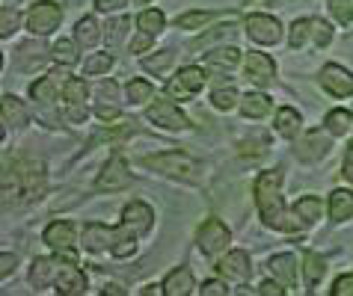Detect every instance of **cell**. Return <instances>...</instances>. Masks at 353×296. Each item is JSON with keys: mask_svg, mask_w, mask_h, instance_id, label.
Wrapping results in <instances>:
<instances>
[{"mask_svg": "<svg viewBox=\"0 0 353 296\" xmlns=\"http://www.w3.org/2000/svg\"><path fill=\"white\" fill-rule=\"evenodd\" d=\"M247 36L259 45H276L282 39V27L270 15H250L247 18Z\"/></svg>", "mask_w": 353, "mask_h": 296, "instance_id": "cell-8", "label": "cell"}, {"mask_svg": "<svg viewBox=\"0 0 353 296\" xmlns=\"http://www.w3.org/2000/svg\"><path fill=\"white\" fill-rule=\"evenodd\" d=\"M202 293L205 296H225V284H220V282H205L202 284Z\"/></svg>", "mask_w": 353, "mask_h": 296, "instance_id": "cell-49", "label": "cell"}, {"mask_svg": "<svg viewBox=\"0 0 353 296\" xmlns=\"http://www.w3.org/2000/svg\"><path fill=\"white\" fill-rule=\"evenodd\" d=\"M332 296H353V273L336 279V284H332Z\"/></svg>", "mask_w": 353, "mask_h": 296, "instance_id": "cell-45", "label": "cell"}, {"mask_svg": "<svg viewBox=\"0 0 353 296\" xmlns=\"http://www.w3.org/2000/svg\"><path fill=\"white\" fill-rule=\"evenodd\" d=\"M345 175H347V181H353V145L347 148V154H345Z\"/></svg>", "mask_w": 353, "mask_h": 296, "instance_id": "cell-52", "label": "cell"}, {"mask_svg": "<svg viewBox=\"0 0 353 296\" xmlns=\"http://www.w3.org/2000/svg\"><path fill=\"white\" fill-rule=\"evenodd\" d=\"M65 101L68 104H83L86 101V95H90V89H86V83L83 81H77V77H72V81L65 83Z\"/></svg>", "mask_w": 353, "mask_h": 296, "instance_id": "cell-36", "label": "cell"}, {"mask_svg": "<svg viewBox=\"0 0 353 296\" xmlns=\"http://www.w3.org/2000/svg\"><path fill=\"white\" fill-rule=\"evenodd\" d=\"M83 246L90 252H104L113 246V229H107V225H86L83 229Z\"/></svg>", "mask_w": 353, "mask_h": 296, "instance_id": "cell-20", "label": "cell"}, {"mask_svg": "<svg viewBox=\"0 0 353 296\" xmlns=\"http://www.w3.org/2000/svg\"><path fill=\"white\" fill-rule=\"evenodd\" d=\"M321 86L336 98H347V95H353V74L345 65L330 63V65L321 68Z\"/></svg>", "mask_w": 353, "mask_h": 296, "instance_id": "cell-7", "label": "cell"}, {"mask_svg": "<svg viewBox=\"0 0 353 296\" xmlns=\"http://www.w3.org/2000/svg\"><path fill=\"white\" fill-rule=\"evenodd\" d=\"M279 184H282L279 169L259 175V181H256V202H259L261 220H264L268 229H276V231H300L306 222L297 220V213L291 216L285 211V204H282V193H279Z\"/></svg>", "mask_w": 353, "mask_h": 296, "instance_id": "cell-2", "label": "cell"}, {"mask_svg": "<svg viewBox=\"0 0 353 296\" xmlns=\"http://www.w3.org/2000/svg\"><path fill=\"white\" fill-rule=\"evenodd\" d=\"M134 3H149V0H134Z\"/></svg>", "mask_w": 353, "mask_h": 296, "instance_id": "cell-54", "label": "cell"}, {"mask_svg": "<svg viewBox=\"0 0 353 296\" xmlns=\"http://www.w3.org/2000/svg\"><path fill=\"white\" fill-rule=\"evenodd\" d=\"M45 243L51 246L54 252L72 249V246H74V225L72 222H51L45 229Z\"/></svg>", "mask_w": 353, "mask_h": 296, "instance_id": "cell-18", "label": "cell"}, {"mask_svg": "<svg viewBox=\"0 0 353 296\" xmlns=\"http://www.w3.org/2000/svg\"><path fill=\"white\" fill-rule=\"evenodd\" d=\"M57 270H60V261H48V258H36L33 270H30V282L36 288H48L57 279Z\"/></svg>", "mask_w": 353, "mask_h": 296, "instance_id": "cell-22", "label": "cell"}, {"mask_svg": "<svg viewBox=\"0 0 353 296\" xmlns=\"http://www.w3.org/2000/svg\"><path fill=\"white\" fill-rule=\"evenodd\" d=\"M137 24H140L143 33H152V36H158L161 30H163V12H158V9H145V12L137 18Z\"/></svg>", "mask_w": 353, "mask_h": 296, "instance_id": "cell-33", "label": "cell"}, {"mask_svg": "<svg viewBox=\"0 0 353 296\" xmlns=\"http://www.w3.org/2000/svg\"><path fill=\"white\" fill-rule=\"evenodd\" d=\"M3 122L6 125H15V127H21L27 122V113H24L21 101L12 98V95H3Z\"/></svg>", "mask_w": 353, "mask_h": 296, "instance_id": "cell-29", "label": "cell"}, {"mask_svg": "<svg viewBox=\"0 0 353 296\" xmlns=\"http://www.w3.org/2000/svg\"><path fill=\"white\" fill-rule=\"evenodd\" d=\"M86 74H107L113 68V56L110 54H95V56H90L86 59Z\"/></svg>", "mask_w": 353, "mask_h": 296, "instance_id": "cell-38", "label": "cell"}, {"mask_svg": "<svg viewBox=\"0 0 353 296\" xmlns=\"http://www.w3.org/2000/svg\"><path fill=\"white\" fill-rule=\"evenodd\" d=\"M211 104L217 107V110H225V113H229L232 107L238 104V92H234V86H229V83H225V86H217V89H214V95H211Z\"/></svg>", "mask_w": 353, "mask_h": 296, "instance_id": "cell-32", "label": "cell"}, {"mask_svg": "<svg viewBox=\"0 0 353 296\" xmlns=\"http://www.w3.org/2000/svg\"><path fill=\"white\" fill-rule=\"evenodd\" d=\"M122 222L128 225V229L137 234V237H143V234H149L152 231V222H154V211L145 202H131L128 207H125V213H122Z\"/></svg>", "mask_w": 353, "mask_h": 296, "instance_id": "cell-13", "label": "cell"}, {"mask_svg": "<svg viewBox=\"0 0 353 296\" xmlns=\"http://www.w3.org/2000/svg\"><path fill=\"white\" fill-rule=\"evenodd\" d=\"M175 59V51H161V54H154V56H145L143 59V68L145 72H154V74H161L166 65H170Z\"/></svg>", "mask_w": 353, "mask_h": 296, "instance_id": "cell-37", "label": "cell"}, {"mask_svg": "<svg viewBox=\"0 0 353 296\" xmlns=\"http://www.w3.org/2000/svg\"><path fill=\"white\" fill-rule=\"evenodd\" d=\"M45 63V45H39V42H27L18 47V65L21 68H36V65H42Z\"/></svg>", "mask_w": 353, "mask_h": 296, "instance_id": "cell-24", "label": "cell"}, {"mask_svg": "<svg viewBox=\"0 0 353 296\" xmlns=\"http://www.w3.org/2000/svg\"><path fill=\"white\" fill-rule=\"evenodd\" d=\"M208 21H211V15H208V12H188V15H181V18H179V27H184V30H196V27L208 24Z\"/></svg>", "mask_w": 353, "mask_h": 296, "instance_id": "cell-43", "label": "cell"}, {"mask_svg": "<svg viewBox=\"0 0 353 296\" xmlns=\"http://www.w3.org/2000/svg\"><path fill=\"white\" fill-rule=\"evenodd\" d=\"M15 270V255H9V252H3V266H0V273H3V279L9 273Z\"/></svg>", "mask_w": 353, "mask_h": 296, "instance_id": "cell-51", "label": "cell"}, {"mask_svg": "<svg viewBox=\"0 0 353 296\" xmlns=\"http://www.w3.org/2000/svg\"><path fill=\"white\" fill-rule=\"evenodd\" d=\"M163 293L166 296H188V293H193V273L188 270V266H179V270H172L170 275L163 279Z\"/></svg>", "mask_w": 353, "mask_h": 296, "instance_id": "cell-19", "label": "cell"}, {"mask_svg": "<svg viewBox=\"0 0 353 296\" xmlns=\"http://www.w3.org/2000/svg\"><path fill=\"white\" fill-rule=\"evenodd\" d=\"M217 273L223 275L225 282H247L250 275H252V261H250L247 252L234 249V252H229V255H225V258L217 264Z\"/></svg>", "mask_w": 353, "mask_h": 296, "instance_id": "cell-10", "label": "cell"}, {"mask_svg": "<svg viewBox=\"0 0 353 296\" xmlns=\"http://www.w3.org/2000/svg\"><path fill=\"white\" fill-rule=\"evenodd\" d=\"M205 81H208V74H205L202 68L190 65V68H184L175 81L166 83V95L175 98V101H190V95L199 92V89L205 86Z\"/></svg>", "mask_w": 353, "mask_h": 296, "instance_id": "cell-6", "label": "cell"}, {"mask_svg": "<svg viewBox=\"0 0 353 296\" xmlns=\"http://www.w3.org/2000/svg\"><path fill=\"white\" fill-rule=\"evenodd\" d=\"M0 21H3V27H0V36L9 39L18 30V12H15V6L9 9V3H3V9H0Z\"/></svg>", "mask_w": 353, "mask_h": 296, "instance_id": "cell-40", "label": "cell"}, {"mask_svg": "<svg viewBox=\"0 0 353 296\" xmlns=\"http://www.w3.org/2000/svg\"><path fill=\"white\" fill-rule=\"evenodd\" d=\"M149 118L158 127H166V131H184V127H188V116L172 101H154L149 107Z\"/></svg>", "mask_w": 353, "mask_h": 296, "instance_id": "cell-11", "label": "cell"}, {"mask_svg": "<svg viewBox=\"0 0 353 296\" xmlns=\"http://www.w3.org/2000/svg\"><path fill=\"white\" fill-rule=\"evenodd\" d=\"M273 74H276V65H273V59H270L268 54L256 51V54L247 56V77H250V81L256 83V86L273 83Z\"/></svg>", "mask_w": 353, "mask_h": 296, "instance_id": "cell-15", "label": "cell"}, {"mask_svg": "<svg viewBox=\"0 0 353 296\" xmlns=\"http://www.w3.org/2000/svg\"><path fill=\"white\" fill-rule=\"evenodd\" d=\"M315 42V45H330L332 39V27L327 21H321V18H300V21L291 24V47L294 51H300V47H306V42Z\"/></svg>", "mask_w": 353, "mask_h": 296, "instance_id": "cell-4", "label": "cell"}, {"mask_svg": "<svg viewBox=\"0 0 353 296\" xmlns=\"http://www.w3.org/2000/svg\"><path fill=\"white\" fill-rule=\"evenodd\" d=\"M229 240H232V234H229V229L220 222V220H208L199 229V249L205 252V255H217V252H223L225 246H229Z\"/></svg>", "mask_w": 353, "mask_h": 296, "instance_id": "cell-9", "label": "cell"}, {"mask_svg": "<svg viewBox=\"0 0 353 296\" xmlns=\"http://www.w3.org/2000/svg\"><path fill=\"white\" fill-rule=\"evenodd\" d=\"M330 216H332V222H347L353 216V193L350 190H336V193H332Z\"/></svg>", "mask_w": 353, "mask_h": 296, "instance_id": "cell-21", "label": "cell"}, {"mask_svg": "<svg viewBox=\"0 0 353 296\" xmlns=\"http://www.w3.org/2000/svg\"><path fill=\"white\" fill-rule=\"evenodd\" d=\"M152 39H154L152 33H140V36H137V39H134V42H131V51H134V54H143V51H145V47H149V45H152Z\"/></svg>", "mask_w": 353, "mask_h": 296, "instance_id": "cell-47", "label": "cell"}, {"mask_svg": "<svg viewBox=\"0 0 353 296\" xmlns=\"http://www.w3.org/2000/svg\"><path fill=\"white\" fill-rule=\"evenodd\" d=\"M45 193V166L36 157H12L3 163V199L15 204L36 202Z\"/></svg>", "mask_w": 353, "mask_h": 296, "instance_id": "cell-1", "label": "cell"}, {"mask_svg": "<svg viewBox=\"0 0 353 296\" xmlns=\"http://www.w3.org/2000/svg\"><path fill=\"white\" fill-rule=\"evenodd\" d=\"M63 21V9L54 3V0H42V3H33L30 12H27V27H30L33 36H48L54 33Z\"/></svg>", "mask_w": 353, "mask_h": 296, "instance_id": "cell-5", "label": "cell"}, {"mask_svg": "<svg viewBox=\"0 0 353 296\" xmlns=\"http://www.w3.org/2000/svg\"><path fill=\"white\" fill-rule=\"evenodd\" d=\"M54 59L60 65H74L77 63V47L74 42H68V39H60V42L54 45Z\"/></svg>", "mask_w": 353, "mask_h": 296, "instance_id": "cell-34", "label": "cell"}, {"mask_svg": "<svg viewBox=\"0 0 353 296\" xmlns=\"http://www.w3.org/2000/svg\"><path fill=\"white\" fill-rule=\"evenodd\" d=\"M74 39H77V45H83V47L98 45L101 33H98L95 18H81V21H77V27H74Z\"/></svg>", "mask_w": 353, "mask_h": 296, "instance_id": "cell-27", "label": "cell"}, {"mask_svg": "<svg viewBox=\"0 0 353 296\" xmlns=\"http://www.w3.org/2000/svg\"><path fill=\"white\" fill-rule=\"evenodd\" d=\"M60 261V258H57ZM54 288L57 293H65V296H74V293H83L86 290V275L77 270L72 261H65L60 270H57V279H54Z\"/></svg>", "mask_w": 353, "mask_h": 296, "instance_id": "cell-14", "label": "cell"}, {"mask_svg": "<svg viewBox=\"0 0 353 296\" xmlns=\"http://www.w3.org/2000/svg\"><path fill=\"white\" fill-rule=\"evenodd\" d=\"M327 151H330V140H327V134H321V131H309L297 142V157L300 160H306V163L321 160Z\"/></svg>", "mask_w": 353, "mask_h": 296, "instance_id": "cell-16", "label": "cell"}, {"mask_svg": "<svg viewBox=\"0 0 353 296\" xmlns=\"http://www.w3.org/2000/svg\"><path fill=\"white\" fill-rule=\"evenodd\" d=\"M321 211H323V204H321V199H315V195H306V199H300L297 204H294V213H297L306 225L318 222L321 220Z\"/></svg>", "mask_w": 353, "mask_h": 296, "instance_id": "cell-26", "label": "cell"}, {"mask_svg": "<svg viewBox=\"0 0 353 296\" xmlns=\"http://www.w3.org/2000/svg\"><path fill=\"white\" fill-rule=\"evenodd\" d=\"M303 273H306V284H309V288H318V282L323 279V273H327V261H323L321 255L309 252L306 258H303Z\"/></svg>", "mask_w": 353, "mask_h": 296, "instance_id": "cell-25", "label": "cell"}, {"mask_svg": "<svg viewBox=\"0 0 353 296\" xmlns=\"http://www.w3.org/2000/svg\"><path fill=\"white\" fill-rule=\"evenodd\" d=\"M276 131L282 134V136H297V131H300V113L297 110H291V107H282V110L276 113Z\"/></svg>", "mask_w": 353, "mask_h": 296, "instance_id": "cell-28", "label": "cell"}, {"mask_svg": "<svg viewBox=\"0 0 353 296\" xmlns=\"http://www.w3.org/2000/svg\"><path fill=\"white\" fill-rule=\"evenodd\" d=\"M131 184V169L122 157H113L98 175V190H125Z\"/></svg>", "mask_w": 353, "mask_h": 296, "instance_id": "cell-12", "label": "cell"}, {"mask_svg": "<svg viewBox=\"0 0 353 296\" xmlns=\"http://www.w3.org/2000/svg\"><path fill=\"white\" fill-rule=\"evenodd\" d=\"M107 293H125V290L119 288V284H107V288H104V296H107Z\"/></svg>", "mask_w": 353, "mask_h": 296, "instance_id": "cell-53", "label": "cell"}, {"mask_svg": "<svg viewBox=\"0 0 353 296\" xmlns=\"http://www.w3.org/2000/svg\"><path fill=\"white\" fill-rule=\"evenodd\" d=\"M259 293L261 296H282V293H285V288H279V282L273 279V282H264L261 288H259Z\"/></svg>", "mask_w": 353, "mask_h": 296, "instance_id": "cell-48", "label": "cell"}, {"mask_svg": "<svg viewBox=\"0 0 353 296\" xmlns=\"http://www.w3.org/2000/svg\"><path fill=\"white\" fill-rule=\"evenodd\" d=\"M33 98L36 101H42V104H51L54 98H57V86H54V77H42V81H36L33 83Z\"/></svg>", "mask_w": 353, "mask_h": 296, "instance_id": "cell-35", "label": "cell"}, {"mask_svg": "<svg viewBox=\"0 0 353 296\" xmlns=\"http://www.w3.org/2000/svg\"><path fill=\"white\" fill-rule=\"evenodd\" d=\"M95 6L101 9V12H113V9H122L125 0H95Z\"/></svg>", "mask_w": 353, "mask_h": 296, "instance_id": "cell-50", "label": "cell"}, {"mask_svg": "<svg viewBox=\"0 0 353 296\" xmlns=\"http://www.w3.org/2000/svg\"><path fill=\"white\" fill-rule=\"evenodd\" d=\"M268 270H270L273 279L288 284V288L297 284V258H294V255H273L268 261Z\"/></svg>", "mask_w": 353, "mask_h": 296, "instance_id": "cell-17", "label": "cell"}, {"mask_svg": "<svg viewBox=\"0 0 353 296\" xmlns=\"http://www.w3.org/2000/svg\"><path fill=\"white\" fill-rule=\"evenodd\" d=\"M128 98H131V104L149 101V98H152V83H145V81H131V83H128Z\"/></svg>", "mask_w": 353, "mask_h": 296, "instance_id": "cell-42", "label": "cell"}, {"mask_svg": "<svg viewBox=\"0 0 353 296\" xmlns=\"http://www.w3.org/2000/svg\"><path fill=\"white\" fill-rule=\"evenodd\" d=\"M238 47H217V51H211L208 56H205V63L208 65H223V68H234L238 65Z\"/></svg>", "mask_w": 353, "mask_h": 296, "instance_id": "cell-31", "label": "cell"}, {"mask_svg": "<svg viewBox=\"0 0 353 296\" xmlns=\"http://www.w3.org/2000/svg\"><path fill=\"white\" fill-rule=\"evenodd\" d=\"M95 113L101 116L104 122H113V118L119 116V107H116V104H98V107H95Z\"/></svg>", "mask_w": 353, "mask_h": 296, "instance_id": "cell-46", "label": "cell"}, {"mask_svg": "<svg viewBox=\"0 0 353 296\" xmlns=\"http://www.w3.org/2000/svg\"><path fill=\"white\" fill-rule=\"evenodd\" d=\"M131 27V21H125V18H116V21H110L107 24V33H104V42L107 45H119L122 42V36H125V30Z\"/></svg>", "mask_w": 353, "mask_h": 296, "instance_id": "cell-39", "label": "cell"}, {"mask_svg": "<svg viewBox=\"0 0 353 296\" xmlns=\"http://www.w3.org/2000/svg\"><path fill=\"white\" fill-rule=\"evenodd\" d=\"M330 12L336 15L339 24H350L353 21V3L350 0H330Z\"/></svg>", "mask_w": 353, "mask_h": 296, "instance_id": "cell-41", "label": "cell"}, {"mask_svg": "<svg viewBox=\"0 0 353 296\" xmlns=\"http://www.w3.org/2000/svg\"><path fill=\"white\" fill-rule=\"evenodd\" d=\"M241 110H243L247 118H261V116L270 113V98L261 95V92H250V95H243Z\"/></svg>", "mask_w": 353, "mask_h": 296, "instance_id": "cell-23", "label": "cell"}, {"mask_svg": "<svg viewBox=\"0 0 353 296\" xmlns=\"http://www.w3.org/2000/svg\"><path fill=\"white\" fill-rule=\"evenodd\" d=\"M116 92H119V86H116L113 81L101 83V89H98V98H101V101H98V104H116ZM116 107H119V104H116Z\"/></svg>", "mask_w": 353, "mask_h": 296, "instance_id": "cell-44", "label": "cell"}, {"mask_svg": "<svg viewBox=\"0 0 353 296\" xmlns=\"http://www.w3.org/2000/svg\"><path fill=\"white\" fill-rule=\"evenodd\" d=\"M143 163L149 166V169H154V172L170 175V178H181V181H199V172H202L199 160H193L190 154H181V151L143 157Z\"/></svg>", "mask_w": 353, "mask_h": 296, "instance_id": "cell-3", "label": "cell"}, {"mask_svg": "<svg viewBox=\"0 0 353 296\" xmlns=\"http://www.w3.org/2000/svg\"><path fill=\"white\" fill-rule=\"evenodd\" d=\"M350 122H353L350 110H332V113H327V131L332 136H345L350 131Z\"/></svg>", "mask_w": 353, "mask_h": 296, "instance_id": "cell-30", "label": "cell"}]
</instances>
